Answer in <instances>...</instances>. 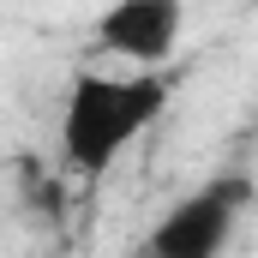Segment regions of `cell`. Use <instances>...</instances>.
<instances>
[{"label": "cell", "instance_id": "1", "mask_svg": "<svg viewBox=\"0 0 258 258\" xmlns=\"http://www.w3.org/2000/svg\"><path fill=\"white\" fill-rule=\"evenodd\" d=\"M168 108V78L162 72H72L60 102V162L72 174L96 180L114 168L150 120Z\"/></svg>", "mask_w": 258, "mask_h": 258}, {"label": "cell", "instance_id": "2", "mask_svg": "<svg viewBox=\"0 0 258 258\" xmlns=\"http://www.w3.org/2000/svg\"><path fill=\"white\" fill-rule=\"evenodd\" d=\"M246 198H252V186L240 174L186 192L144 234V258H222L234 228H240V216H246Z\"/></svg>", "mask_w": 258, "mask_h": 258}, {"label": "cell", "instance_id": "3", "mask_svg": "<svg viewBox=\"0 0 258 258\" xmlns=\"http://www.w3.org/2000/svg\"><path fill=\"white\" fill-rule=\"evenodd\" d=\"M180 30H186V6L180 0H114L96 18V42L108 54L132 60L138 72H156V66L174 60Z\"/></svg>", "mask_w": 258, "mask_h": 258}]
</instances>
